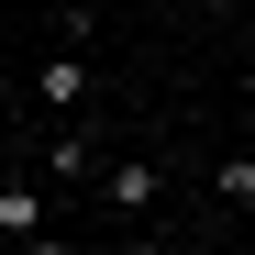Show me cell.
Segmentation results:
<instances>
[{"mask_svg":"<svg viewBox=\"0 0 255 255\" xmlns=\"http://www.w3.org/2000/svg\"><path fill=\"white\" fill-rule=\"evenodd\" d=\"M100 200H111V211H133V222H144V211L166 200V166H155V155H122V166H100Z\"/></svg>","mask_w":255,"mask_h":255,"instance_id":"obj_1","label":"cell"},{"mask_svg":"<svg viewBox=\"0 0 255 255\" xmlns=\"http://www.w3.org/2000/svg\"><path fill=\"white\" fill-rule=\"evenodd\" d=\"M33 100H45V111L67 122L78 100H89V67H78V56H45V67H33Z\"/></svg>","mask_w":255,"mask_h":255,"instance_id":"obj_2","label":"cell"},{"mask_svg":"<svg viewBox=\"0 0 255 255\" xmlns=\"http://www.w3.org/2000/svg\"><path fill=\"white\" fill-rule=\"evenodd\" d=\"M0 233H11V244H33V233H45V200H33V178H0Z\"/></svg>","mask_w":255,"mask_h":255,"instance_id":"obj_3","label":"cell"},{"mask_svg":"<svg viewBox=\"0 0 255 255\" xmlns=\"http://www.w3.org/2000/svg\"><path fill=\"white\" fill-rule=\"evenodd\" d=\"M45 166H56V178H89V166H100V155H89V133H78V122H67V133L45 144Z\"/></svg>","mask_w":255,"mask_h":255,"instance_id":"obj_4","label":"cell"},{"mask_svg":"<svg viewBox=\"0 0 255 255\" xmlns=\"http://www.w3.org/2000/svg\"><path fill=\"white\" fill-rule=\"evenodd\" d=\"M211 189H222V200H255V155H222V166H211Z\"/></svg>","mask_w":255,"mask_h":255,"instance_id":"obj_5","label":"cell"},{"mask_svg":"<svg viewBox=\"0 0 255 255\" xmlns=\"http://www.w3.org/2000/svg\"><path fill=\"white\" fill-rule=\"evenodd\" d=\"M122 255H178V244H155V233H144V244H122Z\"/></svg>","mask_w":255,"mask_h":255,"instance_id":"obj_6","label":"cell"},{"mask_svg":"<svg viewBox=\"0 0 255 255\" xmlns=\"http://www.w3.org/2000/svg\"><path fill=\"white\" fill-rule=\"evenodd\" d=\"M22 255H67V244H56V233H33V244H22Z\"/></svg>","mask_w":255,"mask_h":255,"instance_id":"obj_7","label":"cell"}]
</instances>
